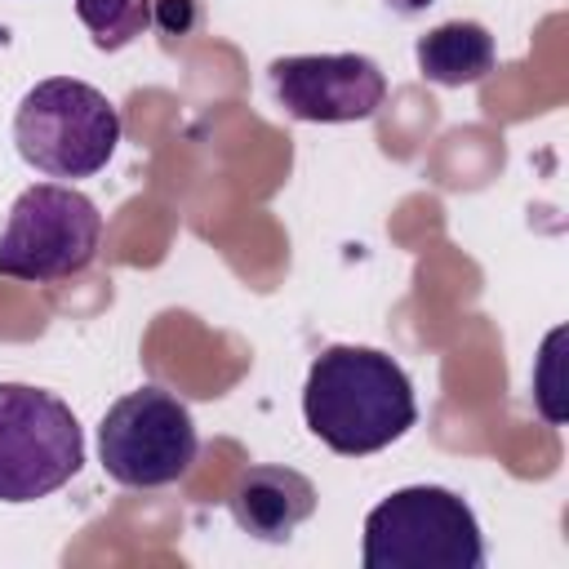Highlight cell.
<instances>
[{
	"instance_id": "2",
	"label": "cell",
	"mask_w": 569,
	"mask_h": 569,
	"mask_svg": "<svg viewBox=\"0 0 569 569\" xmlns=\"http://www.w3.org/2000/svg\"><path fill=\"white\" fill-rule=\"evenodd\" d=\"M365 569H480L476 511L445 485H409L365 516Z\"/></svg>"
},
{
	"instance_id": "12",
	"label": "cell",
	"mask_w": 569,
	"mask_h": 569,
	"mask_svg": "<svg viewBox=\"0 0 569 569\" xmlns=\"http://www.w3.org/2000/svg\"><path fill=\"white\" fill-rule=\"evenodd\" d=\"M396 13H422L427 4H436V0H387Z\"/></svg>"
},
{
	"instance_id": "8",
	"label": "cell",
	"mask_w": 569,
	"mask_h": 569,
	"mask_svg": "<svg viewBox=\"0 0 569 569\" xmlns=\"http://www.w3.org/2000/svg\"><path fill=\"white\" fill-rule=\"evenodd\" d=\"M236 525L258 538V542H284L293 538V529L302 520H311L316 511V485L293 471V467H276V462H258L244 467L231 498H227Z\"/></svg>"
},
{
	"instance_id": "6",
	"label": "cell",
	"mask_w": 569,
	"mask_h": 569,
	"mask_svg": "<svg viewBox=\"0 0 569 569\" xmlns=\"http://www.w3.org/2000/svg\"><path fill=\"white\" fill-rule=\"evenodd\" d=\"M102 471L124 489H164L182 480L200 453L187 405L160 387L120 396L98 422Z\"/></svg>"
},
{
	"instance_id": "4",
	"label": "cell",
	"mask_w": 569,
	"mask_h": 569,
	"mask_svg": "<svg viewBox=\"0 0 569 569\" xmlns=\"http://www.w3.org/2000/svg\"><path fill=\"white\" fill-rule=\"evenodd\" d=\"M98 240L102 213L84 191L62 182H36L13 200L0 231V276L27 284L80 276L98 258Z\"/></svg>"
},
{
	"instance_id": "7",
	"label": "cell",
	"mask_w": 569,
	"mask_h": 569,
	"mask_svg": "<svg viewBox=\"0 0 569 569\" xmlns=\"http://www.w3.org/2000/svg\"><path fill=\"white\" fill-rule=\"evenodd\" d=\"M276 102L307 124L369 120L387 98V76L365 53H289L267 67Z\"/></svg>"
},
{
	"instance_id": "5",
	"label": "cell",
	"mask_w": 569,
	"mask_h": 569,
	"mask_svg": "<svg viewBox=\"0 0 569 569\" xmlns=\"http://www.w3.org/2000/svg\"><path fill=\"white\" fill-rule=\"evenodd\" d=\"M84 467V436L53 391L0 382V502H36Z\"/></svg>"
},
{
	"instance_id": "11",
	"label": "cell",
	"mask_w": 569,
	"mask_h": 569,
	"mask_svg": "<svg viewBox=\"0 0 569 569\" xmlns=\"http://www.w3.org/2000/svg\"><path fill=\"white\" fill-rule=\"evenodd\" d=\"M151 22L164 36H182L196 22V0H151Z\"/></svg>"
},
{
	"instance_id": "10",
	"label": "cell",
	"mask_w": 569,
	"mask_h": 569,
	"mask_svg": "<svg viewBox=\"0 0 569 569\" xmlns=\"http://www.w3.org/2000/svg\"><path fill=\"white\" fill-rule=\"evenodd\" d=\"M76 18L98 49H124L151 27V0H76Z\"/></svg>"
},
{
	"instance_id": "3",
	"label": "cell",
	"mask_w": 569,
	"mask_h": 569,
	"mask_svg": "<svg viewBox=\"0 0 569 569\" xmlns=\"http://www.w3.org/2000/svg\"><path fill=\"white\" fill-rule=\"evenodd\" d=\"M18 156L49 178L98 173L120 142V111L84 80L49 76L31 84L13 111Z\"/></svg>"
},
{
	"instance_id": "1",
	"label": "cell",
	"mask_w": 569,
	"mask_h": 569,
	"mask_svg": "<svg viewBox=\"0 0 569 569\" xmlns=\"http://www.w3.org/2000/svg\"><path fill=\"white\" fill-rule=\"evenodd\" d=\"M302 418L342 458H365L396 445L413 422V382L378 347H325L302 382Z\"/></svg>"
},
{
	"instance_id": "9",
	"label": "cell",
	"mask_w": 569,
	"mask_h": 569,
	"mask_svg": "<svg viewBox=\"0 0 569 569\" xmlns=\"http://www.w3.org/2000/svg\"><path fill=\"white\" fill-rule=\"evenodd\" d=\"M413 58L431 84H445V89L476 84L493 71V36L480 22L453 18V22H440L427 36H418Z\"/></svg>"
}]
</instances>
